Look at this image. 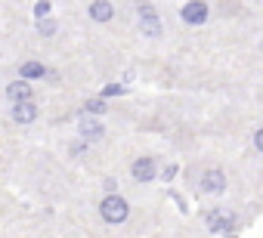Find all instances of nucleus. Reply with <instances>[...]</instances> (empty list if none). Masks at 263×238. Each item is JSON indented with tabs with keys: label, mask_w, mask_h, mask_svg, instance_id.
<instances>
[{
	"label": "nucleus",
	"mask_w": 263,
	"mask_h": 238,
	"mask_svg": "<svg viewBox=\"0 0 263 238\" xmlns=\"http://www.w3.org/2000/svg\"><path fill=\"white\" fill-rule=\"evenodd\" d=\"M99 213H102V220H105L108 226H121L130 210H127V201H124L118 192H108V195L102 198V204H99Z\"/></svg>",
	"instance_id": "obj_1"
},
{
	"label": "nucleus",
	"mask_w": 263,
	"mask_h": 238,
	"mask_svg": "<svg viewBox=\"0 0 263 238\" xmlns=\"http://www.w3.org/2000/svg\"><path fill=\"white\" fill-rule=\"evenodd\" d=\"M238 226V216L226 207H217L214 213H208V229L211 232H232Z\"/></svg>",
	"instance_id": "obj_2"
},
{
	"label": "nucleus",
	"mask_w": 263,
	"mask_h": 238,
	"mask_svg": "<svg viewBox=\"0 0 263 238\" xmlns=\"http://www.w3.org/2000/svg\"><path fill=\"white\" fill-rule=\"evenodd\" d=\"M180 19L186 25H204L208 22V4L204 0H189V4L180 10Z\"/></svg>",
	"instance_id": "obj_3"
},
{
	"label": "nucleus",
	"mask_w": 263,
	"mask_h": 238,
	"mask_svg": "<svg viewBox=\"0 0 263 238\" xmlns=\"http://www.w3.org/2000/svg\"><path fill=\"white\" fill-rule=\"evenodd\" d=\"M201 192L204 195H220L223 189H226V176H223V170L220 167H211V170H204L201 173Z\"/></svg>",
	"instance_id": "obj_4"
},
{
	"label": "nucleus",
	"mask_w": 263,
	"mask_h": 238,
	"mask_svg": "<svg viewBox=\"0 0 263 238\" xmlns=\"http://www.w3.org/2000/svg\"><path fill=\"white\" fill-rule=\"evenodd\" d=\"M140 31L146 37H158L161 34V19L152 7H140Z\"/></svg>",
	"instance_id": "obj_5"
},
{
	"label": "nucleus",
	"mask_w": 263,
	"mask_h": 238,
	"mask_svg": "<svg viewBox=\"0 0 263 238\" xmlns=\"http://www.w3.org/2000/svg\"><path fill=\"white\" fill-rule=\"evenodd\" d=\"M13 121L16 124H31L34 117H37V105L31 102V99H25V102H13Z\"/></svg>",
	"instance_id": "obj_6"
},
{
	"label": "nucleus",
	"mask_w": 263,
	"mask_h": 238,
	"mask_svg": "<svg viewBox=\"0 0 263 238\" xmlns=\"http://www.w3.org/2000/svg\"><path fill=\"white\" fill-rule=\"evenodd\" d=\"M78 130H81V140H87V143H96V140H102V124L99 121H93V117H81L78 121Z\"/></svg>",
	"instance_id": "obj_7"
},
{
	"label": "nucleus",
	"mask_w": 263,
	"mask_h": 238,
	"mask_svg": "<svg viewBox=\"0 0 263 238\" xmlns=\"http://www.w3.org/2000/svg\"><path fill=\"white\" fill-rule=\"evenodd\" d=\"M130 173H134V180H140V183H149V180H155V161L152 158H137L134 167H130Z\"/></svg>",
	"instance_id": "obj_8"
},
{
	"label": "nucleus",
	"mask_w": 263,
	"mask_h": 238,
	"mask_svg": "<svg viewBox=\"0 0 263 238\" xmlns=\"http://www.w3.org/2000/svg\"><path fill=\"white\" fill-rule=\"evenodd\" d=\"M7 99L10 102H25V99H31V84L28 81H13L10 87H7Z\"/></svg>",
	"instance_id": "obj_9"
},
{
	"label": "nucleus",
	"mask_w": 263,
	"mask_h": 238,
	"mask_svg": "<svg viewBox=\"0 0 263 238\" xmlns=\"http://www.w3.org/2000/svg\"><path fill=\"white\" fill-rule=\"evenodd\" d=\"M87 13H90V19H93V22H108V19L115 16V7L108 4V0H93Z\"/></svg>",
	"instance_id": "obj_10"
},
{
	"label": "nucleus",
	"mask_w": 263,
	"mask_h": 238,
	"mask_svg": "<svg viewBox=\"0 0 263 238\" xmlns=\"http://www.w3.org/2000/svg\"><path fill=\"white\" fill-rule=\"evenodd\" d=\"M47 74H50V71H47L41 62H25V65L19 68V77H22V81H28V84H31V81H37V77H47Z\"/></svg>",
	"instance_id": "obj_11"
},
{
	"label": "nucleus",
	"mask_w": 263,
	"mask_h": 238,
	"mask_svg": "<svg viewBox=\"0 0 263 238\" xmlns=\"http://www.w3.org/2000/svg\"><path fill=\"white\" fill-rule=\"evenodd\" d=\"M56 28H59V25H56V22H53V19H44V22H41V28H37V31H41V34H44V37H53V34H56Z\"/></svg>",
	"instance_id": "obj_12"
},
{
	"label": "nucleus",
	"mask_w": 263,
	"mask_h": 238,
	"mask_svg": "<svg viewBox=\"0 0 263 238\" xmlns=\"http://www.w3.org/2000/svg\"><path fill=\"white\" fill-rule=\"evenodd\" d=\"M87 111L102 114V111H108V102H105V99H90V102H87Z\"/></svg>",
	"instance_id": "obj_13"
},
{
	"label": "nucleus",
	"mask_w": 263,
	"mask_h": 238,
	"mask_svg": "<svg viewBox=\"0 0 263 238\" xmlns=\"http://www.w3.org/2000/svg\"><path fill=\"white\" fill-rule=\"evenodd\" d=\"M47 13H50V4H47V0H41V4L34 7V16H37V19H44Z\"/></svg>",
	"instance_id": "obj_14"
},
{
	"label": "nucleus",
	"mask_w": 263,
	"mask_h": 238,
	"mask_svg": "<svg viewBox=\"0 0 263 238\" xmlns=\"http://www.w3.org/2000/svg\"><path fill=\"white\" fill-rule=\"evenodd\" d=\"M102 93H105V96H121V93H124V87H115V84H108Z\"/></svg>",
	"instance_id": "obj_15"
},
{
	"label": "nucleus",
	"mask_w": 263,
	"mask_h": 238,
	"mask_svg": "<svg viewBox=\"0 0 263 238\" xmlns=\"http://www.w3.org/2000/svg\"><path fill=\"white\" fill-rule=\"evenodd\" d=\"M254 149H257V152L263 149V130H257V133H254Z\"/></svg>",
	"instance_id": "obj_16"
}]
</instances>
